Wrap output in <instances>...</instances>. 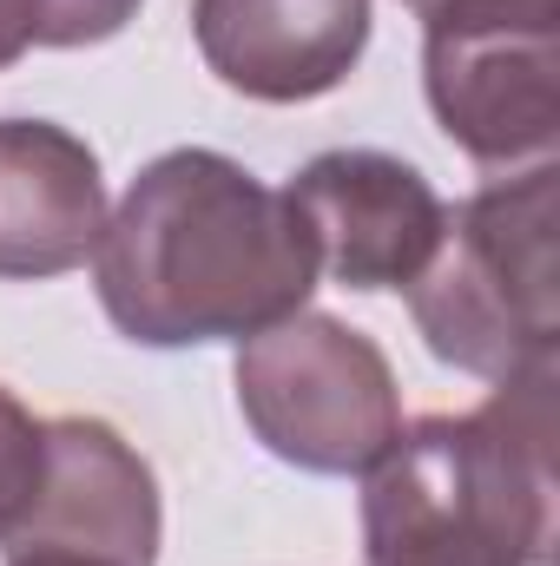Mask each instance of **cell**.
Wrapping results in <instances>:
<instances>
[{
    "mask_svg": "<svg viewBox=\"0 0 560 566\" xmlns=\"http://www.w3.org/2000/svg\"><path fill=\"white\" fill-rule=\"evenodd\" d=\"M323 277L290 198L211 145L158 151L93 244L106 323L139 349L251 343Z\"/></svg>",
    "mask_w": 560,
    "mask_h": 566,
    "instance_id": "cell-1",
    "label": "cell"
},
{
    "mask_svg": "<svg viewBox=\"0 0 560 566\" xmlns=\"http://www.w3.org/2000/svg\"><path fill=\"white\" fill-rule=\"evenodd\" d=\"M554 382L535 369L468 416L396 428L363 481V566H548Z\"/></svg>",
    "mask_w": 560,
    "mask_h": 566,
    "instance_id": "cell-2",
    "label": "cell"
},
{
    "mask_svg": "<svg viewBox=\"0 0 560 566\" xmlns=\"http://www.w3.org/2000/svg\"><path fill=\"white\" fill-rule=\"evenodd\" d=\"M409 316L435 363L515 382L560 369V165H528L442 224L428 271L409 283Z\"/></svg>",
    "mask_w": 560,
    "mask_h": 566,
    "instance_id": "cell-3",
    "label": "cell"
},
{
    "mask_svg": "<svg viewBox=\"0 0 560 566\" xmlns=\"http://www.w3.org/2000/svg\"><path fill=\"white\" fill-rule=\"evenodd\" d=\"M231 382L265 454L303 474H370L403 428V389L376 336L323 310H297L238 343Z\"/></svg>",
    "mask_w": 560,
    "mask_h": 566,
    "instance_id": "cell-4",
    "label": "cell"
},
{
    "mask_svg": "<svg viewBox=\"0 0 560 566\" xmlns=\"http://www.w3.org/2000/svg\"><path fill=\"white\" fill-rule=\"evenodd\" d=\"M422 93L475 165H548L560 145V0H495L422 20Z\"/></svg>",
    "mask_w": 560,
    "mask_h": 566,
    "instance_id": "cell-5",
    "label": "cell"
},
{
    "mask_svg": "<svg viewBox=\"0 0 560 566\" xmlns=\"http://www.w3.org/2000/svg\"><path fill=\"white\" fill-rule=\"evenodd\" d=\"M290 211L303 218L317 264L343 290H409L428 271L448 205L409 158L376 145L317 151L290 185Z\"/></svg>",
    "mask_w": 560,
    "mask_h": 566,
    "instance_id": "cell-6",
    "label": "cell"
},
{
    "mask_svg": "<svg viewBox=\"0 0 560 566\" xmlns=\"http://www.w3.org/2000/svg\"><path fill=\"white\" fill-rule=\"evenodd\" d=\"M165 541L158 474L139 448L100 416L46 422V481L27 527L7 547H73L113 566H152Z\"/></svg>",
    "mask_w": 560,
    "mask_h": 566,
    "instance_id": "cell-7",
    "label": "cell"
},
{
    "mask_svg": "<svg viewBox=\"0 0 560 566\" xmlns=\"http://www.w3.org/2000/svg\"><path fill=\"white\" fill-rule=\"evenodd\" d=\"M205 66L265 106L336 93L370 46V0H191Z\"/></svg>",
    "mask_w": 560,
    "mask_h": 566,
    "instance_id": "cell-8",
    "label": "cell"
},
{
    "mask_svg": "<svg viewBox=\"0 0 560 566\" xmlns=\"http://www.w3.org/2000/svg\"><path fill=\"white\" fill-rule=\"evenodd\" d=\"M106 231L93 145L53 119H0V277H66Z\"/></svg>",
    "mask_w": 560,
    "mask_h": 566,
    "instance_id": "cell-9",
    "label": "cell"
},
{
    "mask_svg": "<svg viewBox=\"0 0 560 566\" xmlns=\"http://www.w3.org/2000/svg\"><path fill=\"white\" fill-rule=\"evenodd\" d=\"M139 7L145 0H0V73L27 60L33 46H53V53L100 46L126 33Z\"/></svg>",
    "mask_w": 560,
    "mask_h": 566,
    "instance_id": "cell-10",
    "label": "cell"
},
{
    "mask_svg": "<svg viewBox=\"0 0 560 566\" xmlns=\"http://www.w3.org/2000/svg\"><path fill=\"white\" fill-rule=\"evenodd\" d=\"M40 481H46V422H33V409L0 382V547L27 527Z\"/></svg>",
    "mask_w": 560,
    "mask_h": 566,
    "instance_id": "cell-11",
    "label": "cell"
},
{
    "mask_svg": "<svg viewBox=\"0 0 560 566\" xmlns=\"http://www.w3.org/2000/svg\"><path fill=\"white\" fill-rule=\"evenodd\" d=\"M7 566H113V560L73 554V547H7Z\"/></svg>",
    "mask_w": 560,
    "mask_h": 566,
    "instance_id": "cell-12",
    "label": "cell"
},
{
    "mask_svg": "<svg viewBox=\"0 0 560 566\" xmlns=\"http://www.w3.org/2000/svg\"><path fill=\"white\" fill-rule=\"evenodd\" d=\"M416 20H435V13H462V7H495V0H403Z\"/></svg>",
    "mask_w": 560,
    "mask_h": 566,
    "instance_id": "cell-13",
    "label": "cell"
}]
</instances>
